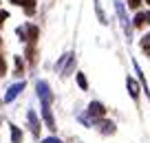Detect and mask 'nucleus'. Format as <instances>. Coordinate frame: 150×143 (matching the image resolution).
I'll use <instances>...</instances> for the list:
<instances>
[{
	"mask_svg": "<svg viewBox=\"0 0 150 143\" xmlns=\"http://www.w3.org/2000/svg\"><path fill=\"white\" fill-rule=\"evenodd\" d=\"M42 143H64V141H60L57 137H47V139H44Z\"/></svg>",
	"mask_w": 150,
	"mask_h": 143,
	"instance_id": "nucleus-20",
	"label": "nucleus"
},
{
	"mask_svg": "<svg viewBox=\"0 0 150 143\" xmlns=\"http://www.w3.org/2000/svg\"><path fill=\"white\" fill-rule=\"evenodd\" d=\"M115 9H117V13H119V20H122L124 29H126V31L130 33V27H128V22H130V20H128V15H126V7H124V2H122V0H117V2H115Z\"/></svg>",
	"mask_w": 150,
	"mask_h": 143,
	"instance_id": "nucleus-9",
	"label": "nucleus"
},
{
	"mask_svg": "<svg viewBox=\"0 0 150 143\" xmlns=\"http://www.w3.org/2000/svg\"><path fill=\"white\" fill-rule=\"evenodd\" d=\"M86 115H88L91 119H93V123H95L97 119H104V117H106V106H104L102 101H91Z\"/></svg>",
	"mask_w": 150,
	"mask_h": 143,
	"instance_id": "nucleus-3",
	"label": "nucleus"
},
{
	"mask_svg": "<svg viewBox=\"0 0 150 143\" xmlns=\"http://www.w3.org/2000/svg\"><path fill=\"white\" fill-rule=\"evenodd\" d=\"M35 90H38V99H40L42 106H51L53 104V90H51V86H49V82L40 79V82L35 84Z\"/></svg>",
	"mask_w": 150,
	"mask_h": 143,
	"instance_id": "nucleus-1",
	"label": "nucleus"
},
{
	"mask_svg": "<svg viewBox=\"0 0 150 143\" xmlns=\"http://www.w3.org/2000/svg\"><path fill=\"white\" fill-rule=\"evenodd\" d=\"M27 121H29V128H31V134L33 137H40V130H42V121H40V117H38L35 110H29L27 112Z\"/></svg>",
	"mask_w": 150,
	"mask_h": 143,
	"instance_id": "nucleus-4",
	"label": "nucleus"
},
{
	"mask_svg": "<svg viewBox=\"0 0 150 143\" xmlns=\"http://www.w3.org/2000/svg\"><path fill=\"white\" fill-rule=\"evenodd\" d=\"M0 44H2V37H0Z\"/></svg>",
	"mask_w": 150,
	"mask_h": 143,
	"instance_id": "nucleus-25",
	"label": "nucleus"
},
{
	"mask_svg": "<svg viewBox=\"0 0 150 143\" xmlns=\"http://www.w3.org/2000/svg\"><path fill=\"white\" fill-rule=\"evenodd\" d=\"M93 125H97V130H99L102 134H106V137H108V134H115V132H117V125H115V121H108L106 117H104V119H97Z\"/></svg>",
	"mask_w": 150,
	"mask_h": 143,
	"instance_id": "nucleus-5",
	"label": "nucleus"
},
{
	"mask_svg": "<svg viewBox=\"0 0 150 143\" xmlns=\"http://www.w3.org/2000/svg\"><path fill=\"white\" fill-rule=\"evenodd\" d=\"M5 73H7V64H5V57L0 55V77H5Z\"/></svg>",
	"mask_w": 150,
	"mask_h": 143,
	"instance_id": "nucleus-19",
	"label": "nucleus"
},
{
	"mask_svg": "<svg viewBox=\"0 0 150 143\" xmlns=\"http://www.w3.org/2000/svg\"><path fill=\"white\" fill-rule=\"evenodd\" d=\"M22 90H24V82H16L13 86H9V90H7V95H5V104H11Z\"/></svg>",
	"mask_w": 150,
	"mask_h": 143,
	"instance_id": "nucleus-7",
	"label": "nucleus"
},
{
	"mask_svg": "<svg viewBox=\"0 0 150 143\" xmlns=\"http://www.w3.org/2000/svg\"><path fill=\"white\" fill-rule=\"evenodd\" d=\"M75 82H77V86H80L82 90H88V79L84 77V73H77V75H75Z\"/></svg>",
	"mask_w": 150,
	"mask_h": 143,
	"instance_id": "nucleus-16",
	"label": "nucleus"
},
{
	"mask_svg": "<svg viewBox=\"0 0 150 143\" xmlns=\"http://www.w3.org/2000/svg\"><path fill=\"white\" fill-rule=\"evenodd\" d=\"M13 75H16V77H22V75H24V60H22V57H13Z\"/></svg>",
	"mask_w": 150,
	"mask_h": 143,
	"instance_id": "nucleus-14",
	"label": "nucleus"
},
{
	"mask_svg": "<svg viewBox=\"0 0 150 143\" xmlns=\"http://www.w3.org/2000/svg\"><path fill=\"white\" fill-rule=\"evenodd\" d=\"M73 64H75V53H66V55H62L60 60H57L55 68H57V73H62V77H66V75H71V70H73Z\"/></svg>",
	"mask_w": 150,
	"mask_h": 143,
	"instance_id": "nucleus-2",
	"label": "nucleus"
},
{
	"mask_svg": "<svg viewBox=\"0 0 150 143\" xmlns=\"http://www.w3.org/2000/svg\"><path fill=\"white\" fill-rule=\"evenodd\" d=\"M9 130H11V143H22V139H24L22 128H18L16 123H9Z\"/></svg>",
	"mask_w": 150,
	"mask_h": 143,
	"instance_id": "nucleus-11",
	"label": "nucleus"
},
{
	"mask_svg": "<svg viewBox=\"0 0 150 143\" xmlns=\"http://www.w3.org/2000/svg\"><path fill=\"white\" fill-rule=\"evenodd\" d=\"M7 18H9V13H7V11H5V9H0V24L5 22V20H7Z\"/></svg>",
	"mask_w": 150,
	"mask_h": 143,
	"instance_id": "nucleus-21",
	"label": "nucleus"
},
{
	"mask_svg": "<svg viewBox=\"0 0 150 143\" xmlns=\"http://www.w3.org/2000/svg\"><path fill=\"white\" fill-rule=\"evenodd\" d=\"M0 125H2V117H0Z\"/></svg>",
	"mask_w": 150,
	"mask_h": 143,
	"instance_id": "nucleus-23",
	"label": "nucleus"
},
{
	"mask_svg": "<svg viewBox=\"0 0 150 143\" xmlns=\"http://www.w3.org/2000/svg\"><path fill=\"white\" fill-rule=\"evenodd\" d=\"M148 2H150V0H148Z\"/></svg>",
	"mask_w": 150,
	"mask_h": 143,
	"instance_id": "nucleus-26",
	"label": "nucleus"
},
{
	"mask_svg": "<svg viewBox=\"0 0 150 143\" xmlns=\"http://www.w3.org/2000/svg\"><path fill=\"white\" fill-rule=\"evenodd\" d=\"M95 13H97V18H99V22H102V24H108V20H106V13H104L102 5H99V0H95Z\"/></svg>",
	"mask_w": 150,
	"mask_h": 143,
	"instance_id": "nucleus-15",
	"label": "nucleus"
},
{
	"mask_svg": "<svg viewBox=\"0 0 150 143\" xmlns=\"http://www.w3.org/2000/svg\"><path fill=\"white\" fill-rule=\"evenodd\" d=\"M11 2H13V5H18V7H24L29 15L35 11V0H11Z\"/></svg>",
	"mask_w": 150,
	"mask_h": 143,
	"instance_id": "nucleus-12",
	"label": "nucleus"
},
{
	"mask_svg": "<svg viewBox=\"0 0 150 143\" xmlns=\"http://www.w3.org/2000/svg\"><path fill=\"white\" fill-rule=\"evenodd\" d=\"M24 33H27V42H29V44H35L40 29H38L35 24H24Z\"/></svg>",
	"mask_w": 150,
	"mask_h": 143,
	"instance_id": "nucleus-10",
	"label": "nucleus"
},
{
	"mask_svg": "<svg viewBox=\"0 0 150 143\" xmlns=\"http://www.w3.org/2000/svg\"><path fill=\"white\" fill-rule=\"evenodd\" d=\"M146 40H150V35H146Z\"/></svg>",
	"mask_w": 150,
	"mask_h": 143,
	"instance_id": "nucleus-24",
	"label": "nucleus"
},
{
	"mask_svg": "<svg viewBox=\"0 0 150 143\" xmlns=\"http://www.w3.org/2000/svg\"><path fill=\"white\" fill-rule=\"evenodd\" d=\"M141 51H144L146 55H150V40H146V37L141 40Z\"/></svg>",
	"mask_w": 150,
	"mask_h": 143,
	"instance_id": "nucleus-17",
	"label": "nucleus"
},
{
	"mask_svg": "<svg viewBox=\"0 0 150 143\" xmlns=\"http://www.w3.org/2000/svg\"><path fill=\"white\" fill-rule=\"evenodd\" d=\"M128 2V7H130V9H139L141 5H144V0H126Z\"/></svg>",
	"mask_w": 150,
	"mask_h": 143,
	"instance_id": "nucleus-18",
	"label": "nucleus"
},
{
	"mask_svg": "<svg viewBox=\"0 0 150 143\" xmlns=\"http://www.w3.org/2000/svg\"><path fill=\"white\" fill-rule=\"evenodd\" d=\"M42 119H44V125H47L51 132H55V119H53L51 106H42Z\"/></svg>",
	"mask_w": 150,
	"mask_h": 143,
	"instance_id": "nucleus-8",
	"label": "nucleus"
},
{
	"mask_svg": "<svg viewBox=\"0 0 150 143\" xmlns=\"http://www.w3.org/2000/svg\"><path fill=\"white\" fill-rule=\"evenodd\" d=\"M126 88H128V92H130V99H132V101H139L141 84L137 82L135 77H126Z\"/></svg>",
	"mask_w": 150,
	"mask_h": 143,
	"instance_id": "nucleus-6",
	"label": "nucleus"
},
{
	"mask_svg": "<svg viewBox=\"0 0 150 143\" xmlns=\"http://www.w3.org/2000/svg\"><path fill=\"white\" fill-rule=\"evenodd\" d=\"M148 24H150V11H148Z\"/></svg>",
	"mask_w": 150,
	"mask_h": 143,
	"instance_id": "nucleus-22",
	"label": "nucleus"
},
{
	"mask_svg": "<svg viewBox=\"0 0 150 143\" xmlns=\"http://www.w3.org/2000/svg\"><path fill=\"white\" fill-rule=\"evenodd\" d=\"M148 22V11H137V15L132 18V27H144Z\"/></svg>",
	"mask_w": 150,
	"mask_h": 143,
	"instance_id": "nucleus-13",
	"label": "nucleus"
}]
</instances>
